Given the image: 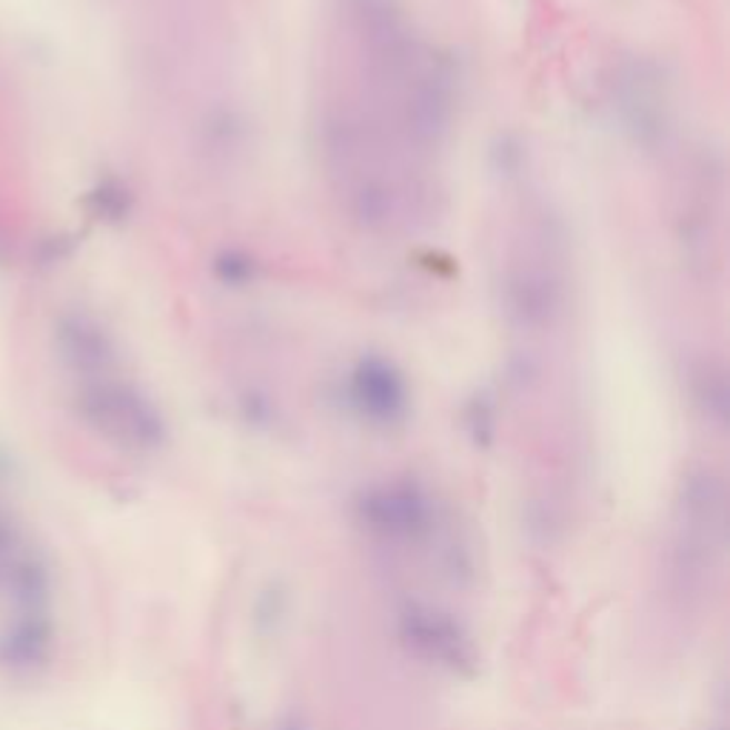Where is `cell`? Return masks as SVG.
Segmentation results:
<instances>
[{
	"mask_svg": "<svg viewBox=\"0 0 730 730\" xmlns=\"http://www.w3.org/2000/svg\"><path fill=\"white\" fill-rule=\"evenodd\" d=\"M408 637L437 659H462V639L451 622L434 619V613H408Z\"/></svg>",
	"mask_w": 730,
	"mask_h": 730,
	"instance_id": "6da1fadb",
	"label": "cell"
},
{
	"mask_svg": "<svg viewBox=\"0 0 730 730\" xmlns=\"http://www.w3.org/2000/svg\"><path fill=\"white\" fill-rule=\"evenodd\" d=\"M362 382V402L374 411V414H391L394 406H400V389L386 371L366 369L360 377Z\"/></svg>",
	"mask_w": 730,
	"mask_h": 730,
	"instance_id": "7a4b0ae2",
	"label": "cell"
}]
</instances>
